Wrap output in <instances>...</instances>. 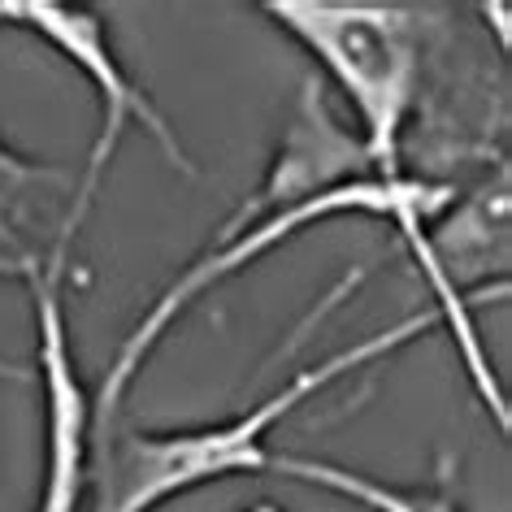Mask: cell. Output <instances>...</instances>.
Returning a JSON list of instances; mask_svg holds the SVG:
<instances>
[{
	"mask_svg": "<svg viewBox=\"0 0 512 512\" xmlns=\"http://www.w3.org/2000/svg\"><path fill=\"white\" fill-rule=\"evenodd\" d=\"M456 200L452 187L443 183H421V178H352V183H339V187H326L317 196H304V200H291L283 209H270V213H252V217H239L222 226V239L213 243L209 252H200L196 261L187 265L183 274L174 278L170 287L152 300V309L139 317L135 330L126 335V343L113 356L105 382H100V395L92 400L96 408V434L109 430V421L118 417V408L131 391V382L139 378V369L148 365V356L157 352V343L165 339L178 317H183L191 304L204 300L213 287H222L226 278H235L239 270H248L252 261H261L265 252H274L278 243H287L291 235H300L304 226H317V222H330V217H348V213H369V217H387L395 222V230L404 235L413 261L421 265L426 283L434 291V313L439 322L447 326H465V296L447 283L443 270L434 265L430 256V243H426V226L434 213L447 209Z\"/></svg>",
	"mask_w": 512,
	"mask_h": 512,
	"instance_id": "1",
	"label": "cell"
},
{
	"mask_svg": "<svg viewBox=\"0 0 512 512\" xmlns=\"http://www.w3.org/2000/svg\"><path fill=\"white\" fill-rule=\"evenodd\" d=\"M434 326H439L434 309L404 317V322L300 369L296 378H287L261 404H248L243 413L213 421V426L170 430V434L105 430L92 447V478H87L92 512H157L165 499L187 495L204 482L239 478V473H265V465H270L265 439H270V430L287 413H296L304 400H313L317 391L339 382L348 369L374 365L382 356L400 352L404 343L421 339Z\"/></svg>",
	"mask_w": 512,
	"mask_h": 512,
	"instance_id": "2",
	"label": "cell"
},
{
	"mask_svg": "<svg viewBox=\"0 0 512 512\" xmlns=\"http://www.w3.org/2000/svg\"><path fill=\"white\" fill-rule=\"evenodd\" d=\"M278 27L309 48L361 122V148L374 178H404L400 139L421 92L417 22L400 5L374 0H274Z\"/></svg>",
	"mask_w": 512,
	"mask_h": 512,
	"instance_id": "3",
	"label": "cell"
},
{
	"mask_svg": "<svg viewBox=\"0 0 512 512\" xmlns=\"http://www.w3.org/2000/svg\"><path fill=\"white\" fill-rule=\"evenodd\" d=\"M0 27H18L40 35L44 44H53L70 66H79L87 74V83L96 87L100 96V131L92 144V157H87L83 178L74 183V204H70V226L79 235L87 209L96 200V187L109 170V157L118 152L126 126H144V131L157 139V148L165 152V161L183 174H196V165L187 161L183 144L174 139L170 122L161 118V109L148 100V92L139 87L131 74L122 70V61L113 57V44L105 35V22H100L96 9L83 5H57V0H5L0 5Z\"/></svg>",
	"mask_w": 512,
	"mask_h": 512,
	"instance_id": "4",
	"label": "cell"
},
{
	"mask_svg": "<svg viewBox=\"0 0 512 512\" xmlns=\"http://www.w3.org/2000/svg\"><path fill=\"white\" fill-rule=\"evenodd\" d=\"M66 243H53L44 265L27 274L35 300V335H40V387H44V482L35 512H79L92 478V447H96V408L87 400L79 374H74L66 304Z\"/></svg>",
	"mask_w": 512,
	"mask_h": 512,
	"instance_id": "5",
	"label": "cell"
},
{
	"mask_svg": "<svg viewBox=\"0 0 512 512\" xmlns=\"http://www.w3.org/2000/svg\"><path fill=\"white\" fill-rule=\"evenodd\" d=\"M74 183L66 170L27 161L14 148L0 144V230L9 239L27 243L48 235V226H57V239L70 243V204H74Z\"/></svg>",
	"mask_w": 512,
	"mask_h": 512,
	"instance_id": "6",
	"label": "cell"
},
{
	"mask_svg": "<svg viewBox=\"0 0 512 512\" xmlns=\"http://www.w3.org/2000/svg\"><path fill=\"white\" fill-rule=\"evenodd\" d=\"M265 473H278V478H291L304 486H322V491L352 499V504H361L369 512H460V504L447 495V486H391V482L369 478V473H356L348 465L317 460V456L270 452Z\"/></svg>",
	"mask_w": 512,
	"mask_h": 512,
	"instance_id": "7",
	"label": "cell"
},
{
	"mask_svg": "<svg viewBox=\"0 0 512 512\" xmlns=\"http://www.w3.org/2000/svg\"><path fill=\"white\" fill-rule=\"evenodd\" d=\"M482 14H486V18H495V31H499V48H508V22H504V18H508V9H504V5H486Z\"/></svg>",
	"mask_w": 512,
	"mask_h": 512,
	"instance_id": "8",
	"label": "cell"
},
{
	"mask_svg": "<svg viewBox=\"0 0 512 512\" xmlns=\"http://www.w3.org/2000/svg\"><path fill=\"white\" fill-rule=\"evenodd\" d=\"M0 378H9V382H22V378H27V369H18V365L0 361Z\"/></svg>",
	"mask_w": 512,
	"mask_h": 512,
	"instance_id": "9",
	"label": "cell"
},
{
	"mask_svg": "<svg viewBox=\"0 0 512 512\" xmlns=\"http://www.w3.org/2000/svg\"><path fill=\"white\" fill-rule=\"evenodd\" d=\"M248 512H283L278 504H256V508H248Z\"/></svg>",
	"mask_w": 512,
	"mask_h": 512,
	"instance_id": "10",
	"label": "cell"
}]
</instances>
